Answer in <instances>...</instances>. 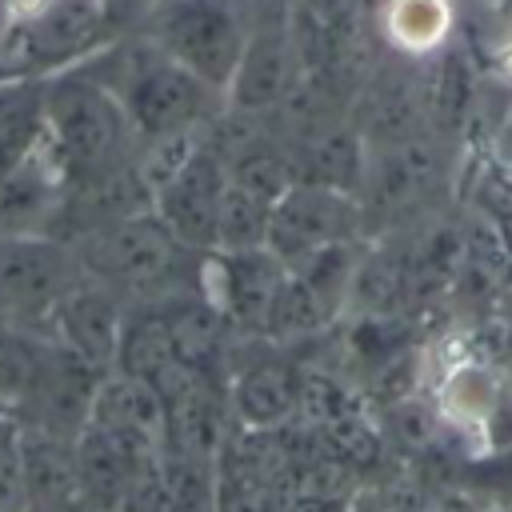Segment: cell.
<instances>
[{
  "mask_svg": "<svg viewBox=\"0 0 512 512\" xmlns=\"http://www.w3.org/2000/svg\"><path fill=\"white\" fill-rule=\"evenodd\" d=\"M84 280L72 244L56 236H8L0 240V316L28 324L48 320L52 304Z\"/></svg>",
  "mask_w": 512,
  "mask_h": 512,
  "instance_id": "6",
  "label": "cell"
},
{
  "mask_svg": "<svg viewBox=\"0 0 512 512\" xmlns=\"http://www.w3.org/2000/svg\"><path fill=\"white\" fill-rule=\"evenodd\" d=\"M68 244L80 260L84 276L100 280L116 296L164 300V296L184 292L180 288L188 276L184 260L192 256V248L180 244L152 208L132 212L112 224H100L92 232H80Z\"/></svg>",
  "mask_w": 512,
  "mask_h": 512,
  "instance_id": "3",
  "label": "cell"
},
{
  "mask_svg": "<svg viewBox=\"0 0 512 512\" xmlns=\"http://www.w3.org/2000/svg\"><path fill=\"white\" fill-rule=\"evenodd\" d=\"M224 188H228L224 156H220V148L212 140L200 136V144L184 160V168L164 188H156L152 212L192 252H216V224H220Z\"/></svg>",
  "mask_w": 512,
  "mask_h": 512,
  "instance_id": "9",
  "label": "cell"
},
{
  "mask_svg": "<svg viewBox=\"0 0 512 512\" xmlns=\"http://www.w3.org/2000/svg\"><path fill=\"white\" fill-rule=\"evenodd\" d=\"M124 296H116L112 288H104L100 280L84 276L76 288H68L52 312H48V336L56 344H64L68 352H76L80 360H88L100 372L116 368V352H120V336H124Z\"/></svg>",
  "mask_w": 512,
  "mask_h": 512,
  "instance_id": "10",
  "label": "cell"
},
{
  "mask_svg": "<svg viewBox=\"0 0 512 512\" xmlns=\"http://www.w3.org/2000/svg\"><path fill=\"white\" fill-rule=\"evenodd\" d=\"M232 412L256 432L280 428L300 412V380L276 356L252 360L232 384Z\"/></svg>",
  "mask_w": 512,
  "mask_h": 512,
  "instance_id": "16",
  "label": "cell"
},
{
  "mask_svg": "<svg viewBox=\"0 0 512 512\" xmlns=\"http://www.w3.org/2000/svg\"><path fill=\"white\" fill-rule=\"evenodd\" d=\"M504 404V380L480 356H452L436 376V416L472 444H492Z\"/></svg>",
  "mask_w": 512,
  "mask_h": 512,
  "instance_id": "13",
  "label": "cell"
},
{
  "mask_svg": "<svg viewBox=\"0 0 512 512\" xmlns=\"http://www.w3.org/2000/svg\"><path fill=\"white\" fill-rule=\"evenodd\" d=\"M104 376L108 372L92 368L88 360H80L64 344L48 340L40 376H36L28 400L20 404V412L28 424H40V428L72 440L88 424V412H92V400H96V388Z\"/></svg>",
  "mask_w": 512,
  "mask_h": 512,
  "instance_id": "11",
  "label": "cell"
},
{
  "mask_svg": "<svg viewBox=\"0 0 512 512\" xmlns=\"http://www.w3.org/2000/svg\"><path fill=\"white\" fill-rule=\"evenodd\" d=\"M384 32L396 48L412 56L440 52L452 40V4L448 0H388Z\"/></svg>",
  "mask_w": 512,
  "mask_h": 512,
  "instance_id": "18",
  "label": "cell"
},
{
  "mask_svg": "<svg viewBox=\"0 0 512 512\" xmlns=\"http://www.w3.org/2000/svg\"><path fill=\"white\" fill-rule=\"evenodd\" d=\"M68 200V172L40 136L0 168V240L8 236H52Z\"/></svg>",
  "mask_w": 512,
  "mask_h": 512,
  "instance_id": "8",
  "label": "cell"
},
{
  "mask_svg": "<svg viewBox=\"0 0 512 512\" xmlns=\"http://www.w3.org/2000/svg\"><path fill=\"white\" fill-rule=\"evenodd\" d=\"M300 84V68L288 44V28L284 16L272 20H256L248 48L240 56V68L224 92V104H232L244 116H260L272 108H284V100L296 92Z\"/></svg>",
  "mask_w": 512,
  "mask_h": 512,
  "instance_id": "12",
  "label": "cell"
},
{
  "mask_svg": "<svg viewBox=\"0 0 512 512\" xmlns=\"http://www.w3.org/2000/svg\"><path fill=\"white\" fill-rule=\"evenodd\" d=\"M88 424L104 428L112 440H120L128 452L136 456H152L164 452V432H168V408L164 396L148 384L136 380L128 372H108L96 388Z\"/></svg>",
  "mask_w": 512,
  "mask_h": 512,
  "instance_id": "14",
  "label": "cell"
},
{
  "mask_svg": "<svg viewBox=\"0 0 512 512\" xmlns=\"http://www.w3.org/2000/svg\"><path fill=\"white\" fill-rule=\"evenodd\" d=\"M48 76L4 72L0 76V168L12 164L44 128Z\"/></svg>",
  "mask_w": 512,
  "mask_h": 512,
  "instance_id": "17",
  "label": "cell"
},
{
  "mask_svg": "<svg viewBox=\"0 0 512 512\" xmlns=\"http://www.w3.org/2000/svg\"><path fill=\"white\" fill-rule=\"evenodd\" d=\"M504 68H508V72H512V44H508V48H504Z\"/></svg>",
  "mask_w": 512,
  "mask_h": 512,
  "instance_id": "25",
  "label": "cell"
},
{
  "mask_svg": "<svg viewBox=\"0 0 512 512\" xmlns=\"http://www.w3.org/2000/svg\"><path fill=\"white\" fill-rule=\"evenodd\" d=\"M52 336H36L28 332V324L4 320L0 316V404L20 408L40 376L44 352H48Z\"/></svg>",
  "mask_w": 512,
  "mask_h": 512,
  "instance_id": "19",
  "label": "cell"
},
{
  "mask_svg": "<svg viewBox=\"0 0 512 512\" xmlns=\"http://www.w3.org/2000/svg\"><path fill=\"white\" fill-rule=\"evenodd\" d=\"M468 96H472V68H468V60L460 52H448V44H444V56H440V68H436V84H432V108L444 120H456L468 108Z\"/></svg>",
  "mask_w": 512,
  "mask_h": 512,
  "instance_id": "22",
  "label": "cell"
},
{
  "mask_svg": "<svg viewBox=\"0 0 512 512\" xmlns=\"http://www.w3.org/2000/svg\"><path fill=\"white\" fill-rule=\"evenodd\" d=\"M104 512H120V508H104Z\"/></svg>",
  "mask_w": 512,
  "mask_h": 512,
  "instance_id": "27",
  "label": "cell"
},
{
  "mask_svg": "<svg viewBox=\"0 0 512 512\" xmlns=\"http://www.w3.org/2000/svg\"><path fill=\"white\" fill-rule=\"evenodd\" d=\"M172 504V472H168V452H156V456H144L128 484H124V496H120V512H168Z\"/></svg>",
  "mask_w": 512,
  "mask_h": 512,
  "instance_id": "21",
  "label": "cell"
},
{
  "mask_svg": "<svg viewBox=\"0 0 512 512\" xmlns=\"http://www.w3.org/2000/svg\"><path fill=\"white\" fill-rule=\"evenodd\" d=\"M72 456H76V484H80V496H84L88 512L116 508L120 496H124V484H128L132 468L144 460V456L128 452L120 440H112L96 424H84L72 436Z\"/></svg>",
  "mask_w": 512,
  "mask_h": 512,
  "instance_id": "15",
  "label": "cell"
},
{
  "mask_svg": "<svg viewBox=\"0 0 512 512\" xmlns=\"http://www.w3.org/2000/svg\"><path fill=\"white\" fill-rule=\"evenodd\" d=\"M60 0H0V28H20L40 20L48 8H56Z\"/></svg>",
  "mask_w": 512,
  "mask_h": 512,
  "instance_id": "23",
  "label": "cell"
},
{
  "mask_svg": "<svg viewBox=\"0 0 512 512\" xmlns=\"http://www.w3.org/2000/svg\"><path fill=\"white\" fill-rule=\"evenodd\" d=\"M268 220H272V200L228 180L224 200H220V224H216V248L220 252H240V248H264L268 244Z\"/></svg>",
  "mask_w": 512,
  "mask_h": 512,
  "instance_id": "20",
  "label": "cell"
},
{
  "mask_svg": "<svg viewBox=\"0 0 512 512\" xmlns=\"http://www.w3.org/2000/svg\"><path fill=\"white\" fill-rule=\"evenodd\" d=\"M344 512H380V508H376L372 500H352V504H348Z\"/></svg>",
  "mask_w": 512,
  "mask_h": 512,
  "instance_id": "24",
  "label": "cell"
},
{
  "mask_svg": "<svg viewBox=\"0 0 512 512\" xmlns=\"http://www.w3.org/2000/svg\"><path fill=\"white\" fill-rule=\"evenodd\" d=\"M132 32L216 92H228L252 36V20L244 0H148Z\"/></svg>",
  "mask_w": 512,
  "mask_h": 512,
  "instance_id": "4",
  "label": "cell"
},
{
  "mask_svg": "<svg viewBox=\"0 0 512 512\" xmlns=\"http://www.w3.org/2000/svg\"><path fill=\"white\" fill-rule=\"evenodd\" d=\"M84 68L112 88L140 144L176 132H200L224 108V92L164 56L140 32L124 40L116 36L96 56H88Z\"/></svg>",
  "mask_w": 512,
  "mask_h": 512,
  "instance_id": "1",
  "label": "cell"
},
{
  "mask_svg": "<svg viewBox=\"0 0 512 512\" xmlns=\"http://www.w3.org/2000/svg\"><path fill=\"white\" fill-rule=\"evenodd\" d=\"M44 136L60 156L68 184L136 160L140 140L112 96V88L84 64L48 76L44 92Z\"/></svg>",
  "mask_w": 512,
  "mask_h": 512,
  "instance_id": "2",
  "label": "cell"
},
{
  "mask_svg": "<svg viewBox=\"0 0 512 512\" xmlns=\"http://www.w3.org/2000/svg\"><path fill=\"white\" fill-rule=\"evenodd\" d=\"M356 224H360V204L352 192L324 184H292L272 204L268 248L284 268H296L332 244H352Z\"/></svg>",
  "mask_w": 512,
  "mask_h": 512,
  "instance_id": "7",
  "label": "cell"
},
{
  "mask_svg": "<svg viewBox=\"0 0 512 512\" xmlns=\"http://www.w3.org/2000/svg\"><path fill=\"white\" fill-rule=\"evenodd\" d=\"M500 4H504V12H508V16H512V0H500Z\"/></svg>",
  "mask_w": 512,
  "mask_h": 512,
  "instance_id": "26",
  "label": "cell"
},
{
  "mask_svg": "<svg viewBox=\"0 0 512 512\" xmlns=\"http://www.w3.org/2000/svg\"><path fill=\"white\" fill-rule=\"evenodd\" d=\"M352 8V0H288L284 8L300 84L320 100L348 92L360 68V24Z\"/></svg>",
  "mask_w": 512,
  "mask_h": 512,
  "instance_id": "5",
  "label": "cell"
}]
</instances>
